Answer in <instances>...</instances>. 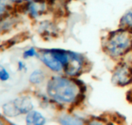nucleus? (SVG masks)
Here are the masks:
<instances>
[{"instance_id": "obj_1", "label": "nucleus", "mask_w": 132, "mask_h": 125, "mask_svg": "<svg viewBox=\"0 0 132 125\" xmlns=\"http://www.w3.org/2000/svg\"><path fill=\"white\" fill-rule=\"evenodd\" d=\"M44 86V92L57 111L81 109L86 99L87 86L80 78L50 74Z\"/></svg>"}, {"instance_id": "obj_2", "label": "nucleus", "mask_w": 132, "mask_h": 125, "mask_svg": "<svg viewBox=\"0 0 132 125\" xmlns=\"http://www.w3.org/2000/svg\"><path fill=\"white\" fill-rule=\"evenodd\" d=\"M101 49L112 61L126 59L132 53V31L117 27L106 31L101 38Z\"/></svg>"}, {"instance_id": "obj_3", "label": "nucleus", "mask_w": 132, "mask_h": 125, "mask_svg": "<svg viewBox=\"0 0 132 125\" xmlns=\"http://www.w3.org/2000/svg\"><path fill=\"white\" fill-rule=\"evenodd\" d=\"M71 49L45 48L39 49L38 59L50 74H63L70 56Z\"/></svg>"}, {"instance_id": "obj_4", "label": "nucleus", "mask_w": 132, "mask_h": 125, "mask_svg": "<svg viewBox=\"0 0 132 125\" xmlns=\"http://www.w3.org/2000/svg\"><path fill=\"white\" fill-rule=\"evenodd\" d=\"M91 69V64L88 57L82 52L71 50L69 61L63 74L75 78H80Z\"/></svg>"}, {"instance_id": "obj_5", "label": "nucleus", "mask_w": 132, "mask_h": 125, "mask_svg": "<svg viewBox=\"0 0 132 125\" xmlns=\"http://www.w3.org/2000/svg\"><path fill=\"white\" fill-rule=\"evenodd\" d=\"M110 81L120 88L132 86V64L127 59L114 63L110 73Z\"/></svg>"}, {"instance_id": "obj_6", "label": "nucleus", "mask_w": 132, "mask_h": 125, "mask_svg": "<svg viewBox=\"0 0 132 125\" xmlns=\"http://www.w3.org/2000/svg\"><path fill=\"white\" fill-rule=\"evenodd\" d=\"M34 109V103L29 96L19 97L3 106V112L8 116L27 114Z\"/></svg>"}, {"instance_id": "obj_7", "label": "nucleus", "mask_w": 132, "mask_h": 125, "mask_svg": "<svg viewBox=\"0 0 132 125\" xmlns=\"http://www.w3.org/2000/svg\"><path fill=\"white\" fill-rule=\"evenodd\" d=\"M79 109L74 110H61L55 114L56 122L62 125H82L87 124L88 117L83 113H78Z\"/></svg>"}, {"instance_id": "obj_8", "label": "nucleus", "mask_w": 132, "mask_h": 125, "mask_svg": "<svg viewBox=\"0 0 132 125\" xmlns=\"http://www.w3.org/2000/svg\"><path fill=\"white\" fill-rule=\"evenodd\" d=\"M25 13L32 20H40L50 15L49 6L47 0H32L26 3Z\"/></svg>"}, {"instance_id": "obj_9", "label": "nucleus", "mask_w": 132, "mask_h": 125, "mask_svg": "<svg viewBox=\"0 0 132 125\" xmlns=\"http://www.w3.org/2000/svg\"><path fill=\"white\" fill-rule=\"evenodd\" d=\"M50 16L57 20H63L69 15V6L73 0H47Z\"/></svg>"}, {"instance_id": "obj_10", "label": "nucleus", "mask_w": 132, "mask_h": 125, "mask_svg": "<svg viewBox=\"0 0 132 125\" xmlns=\"http://www.w3.org/2000/svg\"><path fill=\"white\" fill-rule=\"evenodd\" d=\"M57 20L51 17V19H45L39 22L38 32L43 38L53 39L56 38L59 34V28L57 26Z\"/></svg>"}, {"instance_id": "obj_11", "label": "nucleus", "mask_w": 132, "mask_h": 125, "mask_svg": "<svg viewBox=\"0 0 132 125\" xmlns=\"http://www.w3.org/2000/svg\"><path fill=\"white\" fill-rule=\"evenodd\" d=\"M47 122V118L40 111L32 109L26 114V123L28 125H44Z\"/></svg>"}, {"instance_id": "obj_12", "label": "nucleus", "mask_w": 132, "mask_h": 125, "mask_svg": "<svg viewBox=\"0 0 132 125\" xmlns=\"http://www.w3.org/2000/svg\"><path fill=\"white\" fill-rule=\"evenodd\" d=\"M49 76L50 74L47 72L45 70L36 69L30 74L29 81L34 85H40L44 84L45 85Z\"/></svg>"}, {"instance_id": "obj_13", "label": "nucleus", "mask_w": 132, "mask_h": 125, "mask_svg": "<svg viewBox=\"0 0 132 125\" xmlns=\"http://www.w3.org/2000/svg\"><path fill=\"white\" fill-rule=\"evenodd\" d=\"M118 27L132 31V6L122 14L118 21Z\"/></svg>"}, {"instance_id": "obj_14", "label": "nucleus", "mask_w": 132, "mask_h": 125, "mask_svg": "<svg viewBox=\"0 0 132 125\" xmlns=\"http://www.w3.org/2000/svg\"><path fill=\"white\" fill-rule=\"evenodd\" d=\"M29 38V34L27 32H22V33H20L18 34L17 35L14 36L13 38L11 39H9L4 42L2 43V45H0V49L1 50H6V49H8L10 48H11L12 46H13L14 45L17 44V43H20V42H22V41H24L25 40H27V38Z\"/></svg>"}, {"instance_id": "obj_15", "label": "nucleus", "mask_w": 132, "mask_h": 125, "mask_svg": "<svg viewBox=\"0 0 132 125\" xmlns=\"http://www.w3.org/2000/svg\"><path fill=\"white\" fill-rule=\"evenodd\" d=\"M38 55H39V49H37L34 47H30V48L25 50L23 54L24 59L38 57Z\"/></svg>"}, {"instance_id": "obj_16", "label": "nucleus", "mask_w": 132, "mask_h": 125, "mask_svg": "<svg viewBox=\"0 0 132 125\" xmlns=\"http://www.w3.org/2000/svg\"><path fill=\"white\" fill-rule=\"evenodd\" d=\"M9 78H10L9 73L6 71V70L3 67L0 66V80L5 81H7Z\"/></svg>"}, {"instance_id": "obj_17", "label": "nucleus", "mask_w": 132, "mask_h": 125, "mask_svg": "<svg viewBox=\"0 0 132 125\" xmlns=\"http://www.w3.org/2000/svg\"><path fill=\"white\" fill-rule=\"evenodd\" d=\"M12 2H13L14 3H16V5L17 4H23V3H27L32 0H11Z\"/></svg>"}, {"instance_id": "obj_18", "label": "nucleus", "mask_w": 132, "mask_h": 125, "mask_svg": "<svg viewBox=\"0 0 132 125\" xmlns=\"http://www.w3.org/2000/svg\"><path fill=\"white\" fill-rule=\"evenodd\" d=\"M18 65H19V70H20V71H23V70H26V69H27L26 65L23 64V62H21V61L19 62Z\"/></svg>"}, {"instance_id": "obj_19", "label": "nucleus", "mask_w": 132, "mask_h": 125, "mask_svg": "<svg viewBox=\"0 0 132 125\" xmlns=\"http://www.w3.org/2000/svg\"><path fill=\"white\" fill-rule=\"evenodd\" d=\"M76 1H81L82 2V1H84V0H76Z\"/></svg>"}, {"instance_id": "obj_20", "label": "nucleus", "mask_w": 132, "mask_h": 125, "mask_svg": "<svg viewBox=\"0 0 132 125\" xmlns=\"http://www.w3.org/2000/svg\"><path fill=\"white\" fill-rule=\"evenodd\" d=\"M2 123H2L1 121H0V124H2Z\"/></svg>"}]
</instances>
